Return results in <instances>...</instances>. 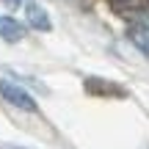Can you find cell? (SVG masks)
I'll list each match as a JSON object with an SVG mask.
<instances>
[{
	"label": "cell",
	"mask_w": 149,
	"mask_h": 149,
	"mask_svg": "<svg viewBox=\"0 0 149 149\" xmlns=\"http://www.w3.org/2000/svg\"><path fill=\"white\" fill-rule=\"evenodd\" d=\"M0 97H3L8 105L19 108V111H25V113H36V108H39L36 100H33L19 83H11V80H0Z\"/></svg>",
	"instance_id": "6da1fadb"
},
{
	"label": "cell",
	"mask_w": 149,
	"mask_h": 149,
	"mask_svg": "<svg viewBox=\"0 0 149 149\" xmlns=\"http://www.w3.org/2000/svg\"><path fill=\"white\" fill-rule=\"evenodd\" d=\"M25 19H28V25H31L33 31H50V28H53L47 11H44L36 0H28L25 3Z\"/></svg>",
	"instance_id": "7a4b0ae2"
},
{
	"label": "cell",
	"mask_w": 149,
	"mask_h": 149,
	"mask_svg": "<svg viewBox=\"0 0 149 149\" xmlns=\"http://www.w3.org/2000/svg\"><path fill=\"white\" fill-rule=\"evenodd\" d=\"M0 39H6L8 44H17L25 39V28L19 25V22L14 19V17H0Z\"/></svg>",
	"instance_id": "3957f363"
},
{
	"label": "cell",
	"mask_w": 149,
	"mask_h": 149,
	"mask_svg": "<svg viewBox=\"0 0 149 149\" xmlns=\"http://www.w3.org/2000/svg\"><path fill=\"white\" fill-rule=\"evenodd\" d=\"M86 91H91V94H113V97H124V88H119V86H113L111 80H102V77H88L86 80Z\"/></svg>",
	"instance_id": "277c9868"
},
{
	"label": "cell",
	"mask_w": 149,
	"mask_h": 149,
	"mask_svg": "<svg viewBox=\"0 0 149 149\" xmlns=\"http://www.w3.org/2000/svg\"><path fill=\"white\" fill-rule=\"evenodd\" d=\"M130 39H133V44L138 50H144V53L149 55V31H144L141 25H135L133 31H130Z\"/></svg>",
	"instance_id": "5b68a950"
},
{
	"label": "cell",
	"mask_w": 149,
	"mask_h": 149,
	"mask_svg": "<svg viewBox=\"0 0 149 149\" xmlns=\"http://www.w3.org/2000/svg\"><path fill=\"white\" fill-rule=\"evenodd\" d=\"M138 25L144 28V31H149V8H144V11L138 14Z\"/></svg>",
	"instance_id": "8992f818"
},
{
	"label": "cell",
	"mask_w": 149,
	"mask_h": 149,
	"mask_svg": "<svg viewBox=\"0 0 149 149\" xmlns=\"http://www.w3.org/2000/svg\"><path fill=\"white\" fill-rule=\"evenodd\" d=\"M119 8H133V6H141V0H113Z\"/></svg>",
	"instance_id": "52a82bcc"
},
{
	"label": "cell",
	"mask_w": 149,
	"mask_h": 149,
	"mask_svg": "<svg viewBox=\"0 0 149 149\" xmlns=\"http://www.w3.org/2000/svg\"><path fill=\"white\" fill-rule=\"evenodd\" d=\"M3 3H8V6H17V3H19V0H3Z\"/></svg>",
	"instance_id": "ba28073f"
}]
</instances>
